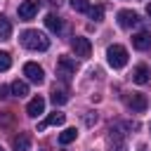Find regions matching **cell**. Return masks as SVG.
Returning <instances> with one entry per match:
<instances>
[{
	"label": "cell",
	"mask_w": 151,
	"mask_h": 151,
	"mask_svg": "<svg viewBox=\"0 0 151 151\" xmlns=\"http://www.w3.org/2000/svg\"><path fill=\"white\" fill-rule=\"evenodd\" d=\"M21 45L26 50H33V52H45L50 47V38L42 33V31H35V28H28L21 33Z\"/></svg>",
	"instance_id": "cell-1"
},
{
	"label": "cell",
	"mask_w": 151,
	"mask_h": 151,
	"mask_svg": "<svg viewBox=\"0 0 151 151\" xmlns=\"http://www.w3.org/2000/svg\"><path fill=\"white\" fill-rule=\"evenodd\" d=\"M123 130H130L127 123H116L109 127V151H127V144H125V134Z\"/></svg>",
	"instance_id": "cell-2"
},
{
	"label": "cell",
	"mask_w": 151,
	"mask_h": 151,
	"mask_svg": "<svg viewBox=\"0 0 151 151\" xmlns=\"http://www.w3.org/2000/svg\"><path fill=\"white\" fill-rule=\"evenodd\" d=\"M106 59H109V66L111 68H123L127 64V50L123 45H111L106 50Z\"/></svg>",
	"instance_id": "cell-3"
},
{
	"label": "cell",
	"mask_w": 151,
	"mask_h": 151,
	"mask_svg": "<svg viewBox=\"0 0 151 151\" xmlns=\"http://www.w3.org/2000/svg\"><path fill=\"white\" fill-rule=\"evenodd\" d=\"M123 99H125V106L132 109L134 113H142V111H146V106H149V99H146L142 92H130V94H125Z\"/></svg>",
	"instance_id": "cell-4"
},
{
	"label": "cell",
	"mask_w": 151,
	"mask_h": 151,
	"mask_svg": "<svg viewBox=\"0 0 151 151\" xmlns=\"http://www.w3.org/2000/svg\"><path fill=\"white\" fill-rule=\"evenodd\" d=\"M76 73V61L71 59V57H59V61H57V76L64 80V83H68V78Z\"/></svg>",
	"instance_id": "cell-5"
},
{
	"label": "cell",
	"mask_w": 151,
	"mask_h": 151,
	"mask_svg": "<svg viewBox=\"0 0 151 151\" xmlns=\"http://www.w3.org/2000/svg\"><path fill=\"white\" fill-rule=\"evenodd\" d=\"M73 52H76V57H80V59H90V54H92V42H90L87 38H83V35H76V38H73Z\"/></svg>",
	"instance_id": "cell-6"
},
{
	"label": "cell",
	"mask_w": 151,
	"mask_h": 151,
	"mask_svg": "<svg viewBox=\"0 0 151 151\" xmlns=\"http://www.w3.org/2000/svg\"><path fill=\"white\" fill-rule=\"evenodd\" d=\"M24 76H26L31 83H35V85H40V83L45 80V71H42V66H38L35 61L24 64Z\"/></svg>",
	"instance_id": "cell-7"
},
{
	"label": "cell",
	"mask_w": 151,
	"mask_h": 151,
	"mask_svg": "<svg viewBox=\"0 0 151 151\" xmlns=\"http://www.w3.org/2000/svg\"><path fill=\"white\" fill-rule=\"evenodd\" d=\"M38 9H40V2H38V0H24V2L19 5V19H21V21H31V19L38 14Z\"/></svg>",
	"instance_id": "cell-8"
},
{
	"label": "cell",
	"mask_w": 151,
	"mask_h": 151,
	"mask_svg": "<svg viewBox=\"0 0 151 151\" xmlns=\"http://www.w3.org/2000/svg\"><path fill=\"white\" fill-rule=\"evenodd\" d=\"M151 80V71H149V66L146 64H137L134 68H132V83H137V85H146Z\"/></svg>",
	"instance_id": "cell-9"
},
{
	"label": "cell",
	"mask_w": 151,
	"mask_h": 151,
	"mask_svg": "<svg viewBox=\"0 0 151 151\" xmlns=\"http://www.w3.org/2000/svg\"><path fill=\"white\" fill-rule=\"evenodd\" d=\"M118 24H120L123 28H132V26L139 24V17H137V12H132V9H120V12H118Z\"/></svg>",
	"instance_id": "cell-10"
},
{
	"label": "cell",
	"mask_w": 151,
	"mask_h": 151,
	"mask_svg": "<svg viewBox=\"0 0 151 151\" xmlns=\"http://www.w3.org/2000/svg\"><path fill=\"white\" fill-rule=\"evenodd\" d=\"M12 151H31V134L19 132L12 137Z\"/></svg>",
	"instance_id": "cell-11"
},
{
	"label": "cell",
	"mask_w": 151,
	"mask_h": 151,
	"mask_svg": "<svg viewBox=\"0 0 151 151\" xmlns=\"http://www.w3.org/2000/svg\"><path fill=\"white\" fill-rule=\"evenodd\" d=\"M26 113L31 116V118H38L40 113H45V99L38 94V97H33L31 101H28V106H26Z\"/></svg>",
	"instance_id": "cell-12"
},
{
	"label": "cell",
	"mask_w": 151,
	"mask_h": 151,
	"mask_svg": "<svg viewBox=\"0 0 151 151\" xmlns=\"http://www.w3.org/2000/svg\"><path fill=\"white\" fill-rule=\"evenodd\" d=\"M132 47L134 50H149L151 47V33H146V31L134 33L132 35Z\"/></svg>",
	"instance_id": "cell-13"
},
{
	"label": "cell",
	"mask_w": 151,
	"mask_h": 151,
	"mask_svg": "<svg viewBox=\"0 0 151 151\" xmlns=\"http://www.w3.org/2000/svg\"><path fill=\"white\" fill-rule=\"evenodd\" d=\"M64 120H66V116H64V113H59V111H54V113H50V116L38 125V132H42V130H45V127H50V125H61Z\"/></svg>",
	"instance_id": "cell-14"
},
{
	"label": "cell",
	"mask_w": 151,
	"mask_h": 151,
	"mask_svg": "<svg viewBox=\"0 0 151 151\" xmlns=\"http://www.w3.org/2000/svg\"><path fill=\"white\" fill-rule=\"evenodd\" d=\"M66 101H68V92H66V87L54 85V87H52V104H54V106H61V104H66Z\"/></svg>",
	"instance_id": "cell-15"
},
{
	"label": "cell",
	"mask_w": 151,
	"mask_h": 151,
	"mask_svg": "<svg viewBox=\"0 0 151 151\" xmlns=\"http://www.w3.org/2000/svg\"><path fill=\"white\" fill-rule=\"evenodd\" d=\"M45 26H47L52 33H61V28H64V21H61L57 14H47V17H45Z\"/></svg>",
	"instance_id": "cell-16"
},
{
	"label": "cell",
	"mask_w": 151,
	"mask_h": 151,
	"mask_svg": "<svg viewBox=\"0 0 151 151\" xmlns=\"http://www.w3.org/2000/svg\"><path fill=\"white\" fill-rule=\"evenodd\" d=\"M9 92H12L14 97H19V99H21V97H26V94H28V85H26L24 80H14V83L9 85Z\"/></svg>",
	"instance_id": "cell-17"
},
{
	"label": "cell",
	"mask_w": 151,
	"mask_h": 151,
	"mask_svg": "<svg viewBox=\"0 0 151 151\" xmlns=\"http://www.w3.org/2000/svg\"><path fill=\"white\" fill-rule=\"evenodd\" d=\"M12 35V21L0 14V40H7Z\"/></svg>",
	"instance_id": "cell-18"
},
{
	"label": "cell",
	"mask_w": 151,
	"mask_h": 151,
	"mask_svg": "<svg viewBox=\"0 0 151 151\" xmlns=\"http://www.w3.org/2000/svg\"><path fill=\"white\" fill-rule=\"evenodd\" d=\"M76 137H78V130H76V127H66V130L59 134V144H71Z\"/></svg>",
	"instance_id": "cell-19"
},
{
	"label": "cell",
	"mask_w": 151,
	"mask_h": 151,
	"mask_svg": "<svg viewBox=\"0 0 151 151\" xmlns=\"http://www.w3.org/2000/svg\"><path fill=\"white\" fill-rule=\"evenodd\" d=\"M87 14H90V19H94V21H101V17H104V7L101 5H90V9H87Z\"/></svg>",
	"instance_id": "cell-20"
},
{
	"label": "cell",
	"mask_w": 151,
	"mask_h": 151,
	"mask_svg": "<svg viewBox=\"0 0 151 151\" xmlns=\"http://www.w3.org/2000/svg\"><path fill=\"white\" fill-rule=\"evenodd\" d=\"M71 7H73L76 12H87V9H90V2H87V0H71Z\"/></svg>",
	"instance_id": "cell-21"
},
{
	"label": "cell",
	"mask_w": 151,
	"mask_h": 151,
	"mask_svg": "<svg viewBox=\"0 0 151 151\" xmlns=\"http://www.w3.org/2000/svg\"><path fill=\"white\" fill-rule=\"evenodd\" d=\"M12 66V57H9V52H0V71H7Z\"/></svg>",
	"instance_id": "cell-22"
},
{
	"label": "cell",
	"mask_w": 151,
	"mask_h": 151,
	"mask_svg": "<svg viewBox=\"0 0 151 151\" xmlns=\"http://www.w3.org/2000/svg\"><path fill=\"white\" fill-rule=\"evenodd\" d=\"M85 123H87V125H92V123H97V116H92V113H87V116H85Z\"/></svg>",
	"instance_id": "cell-23"
},
{
	"label": "cell",
	"mask_w": 151,
	"mask_h": 151,
	"mask_svg": "<svg viewBox=\"0 0 151 151\" xmlns=\"http://www.w3.org/2000/svg\"><path fill=\"white\" fill-rule=\"evenodd\" d=\"M0 97H9V87H7V85L0 87Z\"/></svg>",
	"instance_id": "cell-24"
},
{
	"label": "cell",
	"mask_w": 151,
	"mask_h": 151,
	"mask_svg": "<svg viewBox=\"0 0 151 151\" xmlns=\"http://www.w3.org/2000/svg\"><path fill=\"white\" fill-rule=\"evenodd\" d=\"M146 14H149V17H151V2H149V5H146Z\"/></svg>",
	"instance_id": "cell-25"
},
{
	"label": "cell",
	"mask_w": 151,
	"mask_h": 151,
	"mask_svg": "<svg viewBox=\"0 0 151 151\" xmlns=\"http://www.w3.org/2000/svg\"><path fill=\"white\" fill-rule=\"evenodd\" d=\"M0 151H2V149H0Z\"/></svg>",
	"instance_id": "cell-26"
}]
</instances>
